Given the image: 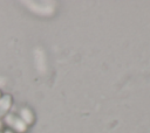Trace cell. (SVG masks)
<instances>
[{
	"instance_id": "obj_4",
	"label": "cell",
	"mask_w": 150,
	"mask_h": 133,
	"mask_svg": "<svg viewBox=\"0 0 150 133\" xmlns=\"http://www.w3.org/2000/svg\"><path fill=\"white\" fill-rule=\"evenodd\" d=\"M9 105H11V97L9 96H6L5 98L0 99V114H2L4 111H7Z\"/></svg>"
},
{
	"instance_id": "obj_2",
	"label": "cell",
	"mask_w": 150,
	"mask_h": 133,
	"mask_svg": "<svg viewBox=\"0 0 150 133\" xmlns=\"http://www.w3.org/2000/svg\"><path fill=\"white\" fill-rule=\"evenodd\" d=\"M34 60H35V65L38 70L41 74H45L47 70V63H46V57H45V51L41 48H36L34 51Z\"/></svg>"
},
{
	"instance_id": "obj_5",
	"label": "cell",
	"mask_w": 150,
	"mask_h": 133,
	"mask_svg": "<svg viewBox=\"0 0 150 133\" xmlns=\"http://www.w3.org/2000/svg\"><path fill=\"white\" fill-rule=\"evenodd\" d=\"M21 116H22V119H25L26 123H30V121L33 120V114H32L30 111L27 110V108H23V110L21 111Z\"/></svg>"
},
{
	"instance_id": "obj_3",
	"label": "cell",
	"mask_w": 150,
	"mask_h": 133,
	"mask_svg": "<svg viewBox=\"0 0 150 133\" xmlns=\"http://www.w3.org/2000/svg\"><path fill=\"white\" fill-rule=\"evenodd\" d=\"M7 123L11 124V125H14V124H15V128H16L18 131H20V132L26 130L25 123H22L20 119H18V118H15V117H7Z\"/></svg>"
},
{
	"instance_id": "obj_1",
	"label": "cell",
	"mask_w": 150,
	"mask_h": 133,
	"mask_svg": "<svg viewBox=\"0 0 150 133\" xmlns=\"http://www.w3.org/2000/svg\"><path fill=\"white\" fill-rule=\"evenodd\" d=\"M26 5H29L28 7L32 10H34L35 13L41 14V15H48V14L53 13V10H54V6L50 2L42 4V5H38L36 2H26Z\"/></svg>"
}]
</instances>
